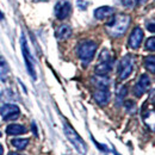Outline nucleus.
Masks as SVG:
<instances>
[{"instance_id": "4be33fe9", "label": "nucleus", "mask_w": 155, "mask_h": 155, "mask_svg": "<svg viewBox=\"0 0 155 155\" xmlns=\"http://www.w3.org/2000/svg\"><path fill=\"white\" fill-rule=\"evenodd\" d=\"M122 2H123V5L125 6V7H134L136 4V0H122Z\"/></svg>"}, {"instance_id": "dca6fc26", "label": "nucleus", "mask_w": 155, "mask_h": 155, "mask_svg": "<svg viewBox=\"0 0 155 155\" xmlns=\"http://www.w3.org/2000/svg\"><path fill=\"white\" fill-rule=\"evenodd\" d=\"M127 94H128V88H127V86H124V85H118L116 88V104L118 106L123 104L124 98L127 97Z\"/></svg>"}, {"instance_id": "c85d7f7f", "label": "nucleus", "mask_w": 155, "mask_h": 155, "mask_svg": "<svg viewBox=\"0 0 155 155\" xmlns=\"http://www.w3.org/2000/svg\"><path fill=\"white\" fill-rule=\"evenodd\" d=\"M112 152H114V154H115V155H120V154H119V153H117V152H116V150H115V149H114Z\"/></svg>"}, {"instance_id": "b1692460", "label": "nucleus", "mask_w": 155, "mask_h": 155, "mask_svg": "<svg viewBox=\"0 0 155 155\" xmlns=\"http://www.w3.org/2000/svg\"><path fill=\"white\" fill-rule=\"evenodd\" d=\"M147 29L150 31V32H154L155 31V25H154V23L153 21H150L149 24H147Z\"/></svg>"}, {"instance_id": "a211bd4d", "label": "nucleus", "mask_w": 155, "mask_h": 155, "mask_svg": "<svg viewBox=\"0 0 155 155\" xmlns=\"http://www.w3.org/2000/svg\"><path fill=\"white\" fill-rule=\"evenodd\" d=\"M11 143H12L13 147L21 150V149H25V147L29 144V140L28 138H13L11 141Z\"/></svg>"}, {"instance_id": "f3484780", "label": "nucleus", "mask_w": 155, "mask_h": 155, "mask_svg": "<svg viewBox=\"0 0 155 155\" xmlns=\"http://www.w3.org/2000/svg\"><path fill=\"white\" fill-rule=\"evenodd\" d=\"M8 73H10V67H8L7 62L4 60V58L0 56V80L5 82L7 80Z\"/></svg>"}, {"instance_id": "4468645a", "label": "nucleus", "mask_w": 155, "mask_h": 155, "mask_svg": "<svg viewBox=\"0 0 155 155\" xmlns=\"http://www.w3.org/2000/svg\"><path fill=\"white\" fill-rule=\"evenodd\" d=\"M72 28L67 24H62L60 25L56 30V38L60 39V41H66L71 36H72Z\"/></svg>"}, {"instance_id": "f257e3e1", "label": "nucleus", "mask_w": 155, "mask_h": 155, "mask_svg": "<svg viewBox=\"0 0 155 155\" xmlns=\"http://www.w3.org/2000/svg\"><path fill=\"white\" fill-rule=\"evenodd\" d=\"M130 16L128 15H117L114 16L110 21L106 24V30L107 34L112 37H120L125 34L130 25Z\"/></svg>"}, {"instance_id": "c756f323", "label": "nucleus", "mask_w": 155, "mask_h": 155, "mask_svg": "<svg viewBox=\"0 0 155 155\" xmlns=\"http://www.w3.org/2000/svg\"><path fill=\"white\" fill-rule=\"evenodd\" d=\"M0 136H1V133H0Z\"/></svg>"}, {"instance_id": "6e6552de", "label": "nucleus", "mask_w": 155, "mask_h": 155, "mask_svg": "<svg viewBox=\"0 0 155 155\" xmlns=\"http://www.w3.org/2000/svg\"><path fill=\"white\" fill-rule=\"evenodd\" d=\"M71 11H72V5L67 0H58L55 4L54 12H55V16L58 19L63 20L68 18L71 15Z\"/></svg>"}, {"instance_id": "f8f14e48", "label": "nucleus", "mask_w": 155, "mask_h": 155, "mask_svg": "<svg viewBox=\"0 0 155 155\" xmlns=\"http://www.w3.org/2000/svg\"><path fill=\"white\" fill-rule=\"evenodd\" d=\"M92 84L98 90H109L111 81L106 75H94L92 78Z\"/></svg>"}, {"instance_id": "7ed1b4c3", "label": "nucleus", "mask_w": 155, "mask_h": 155, "mask_svg": "<svg viewBox=\"0 0 155 155\" xmlns=\"http://www.w3.org/2000/svg\"><path fill=\"white\" fill-rule=\"evenodd\" d=\"M97 43L93 42V41H84L79 44L78 47V56L81 60L82 64L86 67L91 61L93 56L96 55V51H97Z\"/></svg>"}, {"instance_id": "39448f33", "label": "nucleus", "mask_w": 155, "mask_h": 155, "mask_svg": "<svg viewBox=\"0 0 155 155\" xmlns=\"http://www.w3.org/2000/svg\"><path fill=\"white\" fill-rule=\"evenodd\" d=\"M20 47H21L24 62H25L28 73L30 74V77L32 78L34 80H36L37 75H36V72H35V61H34V58L30 54V50H29V47H28V43H26V39H25L24 35H21V37H20Z\"/></svg>"}, {"instance_id": "5701e85b", "label": "nucleus", "mask_w": 155, "mask_h": 155, "mask_svg": "<svg viewBox=\"0 0 155 155\" xmlns=\"http://www.w3.org/2000/svg\"><path fill=\"white\" fill-rule=\"evenodd\" d=\"M31 130H32L34 135L36 136V137H38V131H37V125H36V123H35V122H31Z\"/></svg>"}, {"instance_id": "412c9836", "label": "nucleus", "mask_w": 155, "mask_h": 155, "mask_svg": "<svg viewBox=\"0 0 155 155\" xmlns=\"http://www.w3.org/2000/svg\"><path fill=\"white\" fill-rule=\"evenodd\" d=\"M146 49L149 50V51H154L155 50V38L154 37H150V38L147 39V42H146Z\"/></svg>"}, {"instance_id": "1a4fd4ad", "label": "nucleus", "mask_w": 155, "mask_h": 155, "mask_svg": "<svg viewBox=\"0 0 155 155\" xmlns=\"http://www.w3.org/2000/svg\"><path fill=\"white\" fill-rule=\"evenodd\" d=\"M149 87H150V78L148 77L147 74H142L140 77V79L137 80V82L135 84L133 92H134V94L136 97L140 98L148 91Z\"/></svg>"}, {"instance_id": "9b49d317", "label": "nucleus", "mask_w": 155, "mask_h": 155, "mask_svg": "<svg viewBox=\"0 0 155 155\" xmlns=\"http://www.w3.org/2000/svg\"><path fill=\"white\" fill-rule=\"evenodd\" d=\"M93 98L98 105L105 106L110 101V92L109 90H97L93 93Z\"/></svg>"}, {"instance_id": "393cba45", "label": "nucleus", "mask_w": 155, "mask_h": 155, "mask_svg": "<svg viewBox=\"0 0 155 155\" xmlns=\"http://www.w3.org/2000/svg\"><path fill=\"white\" fill-rule=\"evenodd\" d=\"M0 155H4V147L0 144Z\"/></svg>"}, {"instance_id": "ddd939ff", "label": "nucleus", "mask_w": 155, "mask_h": 155, "mask_svg": "<svg viewBox=\"0 0 155 155\" xmlns=\"http://www.w3.org/2000/svg\"><path fill=\"white\" fill-rule=\"evenodd\" d=\"M114 15V8L111 6H100L94 10V17L98 20H103Z\"/></svg>"}, {"instance_id": "423d86ee", "label": "nucleus", "mask_w": 155, "mask_h": 155, "mask_svg": "<svg viewBox=\"0 0 155 155\" xmlns=\"http://www.w3.org/2000/svg\"><path fill=\"white\" fill-rule=\"evenodd\" d=\"M134 64H135V58L133 55L128 54L122 58L118 64V77L120 80H125L130 77V74L134 71Z\"/></svg>"}, {"instance_id": "6ab92c4d", "label": "nucleus", "mask_w": 155, "mask_h": 155, "mask_svg": "<svg viewBox=\"0 0 155 155\" xmlns=\"http://www.w3.org/2000/svg\"><path fill=\"white\" fill-rule=\"evenodd\" d=\"M144 67L150 72V73H155V58L154 55H150V56H147L144 58Z\"/></svg>"}, {"instance_id": "2eb2a0df", "label": "nucleus", "mask_w": 155, "mask_h": 155, "mask_svg": "<svg viewBox=\"0 0 155 155\" xmlns=\"http://www.w3.org/2000/svg\"><path fill=\"white\" fill-rule=\"evenodd\" d=\"M26 133V129L25 127L20 125V124H10L7 128H6V134L7 135H12V136H18L23 135Z\"/></svg>"}, {"instance_id": "0eeeda50", "label": "nucleus", "mask_w": 155, "mask_h": 155, "mask_svg": "<svg viewBox=\"0 0 155 155\" xmlns=\"http://www.w3.org/2000/svg\"><path fill=\"white\" fill-rule=\"evenodd\" d=\"M20 115L19 107L15 104H4L0 107V116L4 120H15Z\"/></svg>"}, {"instance_id": "a878e982", "label": "nucleus", "mask_w": 155, "mask_h": 155, "mask_svg": "<svg viewBox=\"0 0 155 155\" xmlns=\"http://www.w3.org/2000/svg\"><path fill=\"white\" fill-rule=\"evenodd\" d=\"M137 1H138V4H144L147 0H137Z\"/></svg>"}, {"instance_id": "f03ea898", "label": "nucleus", "mask_w": 155, "mask_h": 155, "mask_svg": "<svg viewBox=\"0 0 155 155\" xmlns=\"http://www.w3.org/2000/svg\"><path fill=\"white\" fill-rule=\"evenodd\" d=\"M63 131L64 135L67 136V138L69 140V142L74 146V148L78 150V153L81 155L87 154V144L85 143V141L82 140V137L75 131V129L73 127H71L66 120L63 122Z\"/></svg>"}, {"instance_id": "aec40b11", "label": "nucleus", "mask_w": 155, "mask_h": 155, "mask_svg": "<svg viewBox=\"0 0 155 155\" xmlns=\"http://www.w3.org/2000/svg\"><path fill=\"white\" fill-rule=\"evenodd\" d=\"M124 107L127 109V111L129 114H135L136 112V104L133 100H127L124 103Z\"/></svg>"}, {"instance_id": "cd10ccee", "label": "nucleus", "mask_w": 155, "mask_h": 155, "mask_svg": "<svg viewBox=\"0 0 155 155\" xmlns=\"http://www.w3.org/2000/svg\"><path fill=\"white\" fill-rule=\"evenodd\" d=\"M2 18H4V15H2V12H1V11H0V20L2 19Z\"/></svg>"}, {"instance_id": "bb28decb", "label": "nucleus", "mask_w": 155, "mask_h": 155, "mask_svg": "<svg viewBox=\"0 0 155 155\" xmlns=\"http://www.w3.org/2000/svg\"><path fill=\"white\" fill-rule=\"evenodd\" d=\"M8 155H23V154H19V153H13V152H12V153H10Z\"/></svg>"}, {"instance_id": "9d476101", "label": "nucleus", "mask_w": 155, "mask_h": 155, "mask_svg": "<svg viewBox=\"0 0 155 155\" xmlns=\"http://www.w3.org/2000/svg\"><path fill=\"white\" fill-rule=\"evenodd\" d=\"M143 41V30L140 26H136L131 31L130 37H129V47L133 49H137Z\"/></svg>"}, {"instance_id": "20e7f679", "label": "nucleus", "mask_w": 155, "mask_h": 155, "mask_svg": "<svg viewBox=\"0 0 155 155\" xmlns=\"http://www.w3.org/2000/svg\"><path fill=\"white\" fill-rule=\"evenodd\" d=\"M114 58H111L109 50H103L100 56H99V62L96 66V75H106L109 74L112 68H114Z\"/></svg>"}]
</instances>
